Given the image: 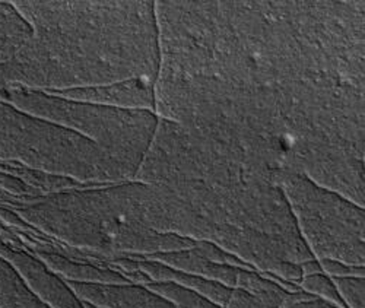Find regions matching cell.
I'll list each match as a JSON object with an SVG mask.
<instances>
[{"label": "cell", "instance_id": "obj_17", "mask_svg": "<svg viewBox=\"0 0 365 308\" xmlns=\"http://www.w3.org/2000/svg\"><path fill=\"white\" fill-rule=\"evenodd\" d=\"M323 273L330 278H342V276H365L364 266H348L334 260H319Z\"/></svg>", "mask_w": 365, "mask_h": 308}, {"label": "cell", "instance_id": "obj_12", "mask_svg": "<svg viewBox=\"0 0 365 308\" xmlns=\"http://www.w3.org/2000/svg\"><path fill=\"white\" fill-rule=\"evenodd\" d=\"M145 285L165 298L173 308H222L202 294L174 282H148Z\"/></svg>", "mask_w": 365, "mask_h": 308}, {"label": "cell", "instance_id": "obj_10", "mask_svg": "<svg viewBox=\"0 0 365 308\" xmlns=\"http://www.w3.org/2000/svg\"><path fill=\"white\" fill-rule=\"evenodd\" d=\"M34 31L15 4H0V65L12 60L33 38Z\"/></svg>", "mask_w": 365, "mask_h": 308}, {"label": "cell", "instance_id": "obj_14", "mask_svg": "<svg viewBox=\"0 0 365 308\" xmlns=\"http://www.w3.org/2000/svg\"><path fill=\"white\" fill-rule=\"evenodd\" d=\"M346 308H365V276L331 278Z\"/></svg>", "mask_w": 365, "mask_h": 308}, {"label": "cell", "instance_id": "obj_13", "mask_svg": "<svg viewBox=\"0 0 365 308\" xmlns=\"http://www.w3.org/2000/svg\"><path fill=\"white\" fill-rule=\"evenodd\" d=\"M298 287L299 289H302L304 292H307L310 295H314L327 302H331L339 308H346L331 278L323 272L313 273V274H304L301 281L298 282Z\"/></svg>", "mask_w": 365, "mask_h": 308}, {"label": "cell", "instance_id": "obj_6", "mask_svg": "<svg viewBox=\"0 0 365 308\" xmlns=\"http://www.w3.org/2000/svg\"><path fill=\"white\" fill-rule=\"evenodd\" d=\"M51 94L69 100L88 101L128 110H148L155 113V81L138 78L103 86L69 89Z\"/></svg>", "mask_w": 365, "mask_h": 308}, {"label": "cell", "instance_id": "obj_7", "mask_svg": "<svg viewBox=\"0 0 365 308\" xmlns=\"http://www.w3.org/2000/svg\"><path fill=\"white\" fill-rule=\"evenodd\" d=\"M69 285L86 305L94 308H173L165 298L142 284L69 282Z\"/></svg>", "mask_w": 365, "mask_h": 308}, {"label": "cell", "instance_id": "obj_8", "mask_svg": "<svg viewBox=\"0 0 365 308\" xmlns=\"http://www.w3.org/2000/svg\"><path fill=\"white\" fill-rule=\"evenodd\" d=\"M37 255L51 270L68 282L81 284H123L130 282L126 276L111 267L76 259L56 250H37Z\"/></svg>", "mask_w": 365, "mask_h": 308}, {"label": "cell", "instance_id": "obj_5", "mask_svg": "<svg viewBox=\"0 0 365 308\" xmlns=\"http://www.w3.org/2000/svg\"><path fill=\"white\" fill-rule=\"evenodd\" d=\"M4 256L31 288L51 308H88L66 279L51 270L37 255L0 244Z\"/></svg>", "mask_w": 365, "mask_h": 308}, {"label": "cell", "instance_id": "obj_1", "mask_svg": "<svg viewBox=\"0 0 365 308\" xmlns=\"http://www.w3.org/2000/svg\"><path fill=\"white\" fill-rule=\"evenodd\" d=\"M14 4L34 36L0 65V83L62 92L157 79L160 46L152 0Z\"/></svg>", "mask_w": 365, "mask_h": 308}, {"label": "cell", "instance_id": "obj_4", "mask_svg": "<svg viewBox=\"0 0 365 308\" xmlns=\"http://www.w3.org/2000/svg\"><path fill=\"white\" fill-rule=\"evenodd\" d=\"M298 232L316 260L365 265V210L298 173L279 175Z\"/></svg>", "mask_w": 365, "mask_h": 308}, {"label": "cell", "instance_id": "obj_11", "mask_svg": "<svg viewBox=\"0 0 365 308\" xmlns=\"http://www.w3.org/2000/svg\"><path fill=\"white\" fill-rule=\"evenodd\" d=\"M0 308H51L4 256H0Z\"/></svg>", "mask_w": 365, "mask_h": 308}, {"label": "cell", "instance_id": "obj_3", "mask_svg": "<svg viewBox=\"0 0 365 308\" xmlns=\"http://www.w3.org/2000/svg\"><path fill=\"white\" fill-rule=\"evenodd\" d=\"M6 101L96 142L128 168L133 178L158 126L154 111L69 100L51 92L15 88Z\"/></svg>", "mask_w": 365, "mask_h": 308}, {"label": "cell", "instance_id": "obj_2", "mask_svg": "<svg viewBox=\"0 0 365 308\" xmlns=\"http://www.w3.org/2000/svg\"><path fill=\"white\" fill-rule=\"evenodd\" d=\"M0 161L100 186L133 180L128 168L83 135L0 103Z\"/></svg>", "mask_w": 365, "mask_h": 308}, {"label": "cell", "instance_id": "obj_9", "mask_svg": "<svg viewBox=\"0 0 365 308\" xmlns=\"http://www.w3.org/2000/svg\"><path fill=\"white\" fill-rule=\"evenodd\" d=\"M148 259L157 260V262L164 263L177 270L196 274V276H199V278L214 281V282L222 284L230 288L235 287L238 272H240V269H242L238 266L222 265V263H217L214 260H210V259L205 257L203 255H200L199 252H196L195 247L186 249V250H177V252L148 256Z\"/></svg>", "mask_w": 365, "mask_h": 308}, {"label": "cell", "instance_id": "obj_18", "mask_svg": "<svg viewBox=\"0 0 365 308\" xmlns=\"http://www.w3.org/2000/svg\"><path fill=\"white\" fill-rule=\"evenodd\" d=\"M85 305H86V304H85ZM86 307H88V308H94V307H91V305H86Z\"/></svg>", "mask_w": 365, "mask_h": 308}, {"label": "cell", "instance_id": "obj_15", "mask_svg": "<svg viewBox=\"0 0 365 308\" xmlns=\"http://www.w3.org/2000/svg\"><path fill=\"white\" fill-rule=\"evenodd\" d=\"M279 308H339L331 302L304 292L302 289L289 291Z\"/></svg>", "mask_w": 365, "mask_h": 308}, {"label": "cell", "instance_id": "obj_16", "mask_svg": "<svg viewBox=\"0 0 365 308\" xmlns=\"http://www.w3.org/2000/svg\"><path fill=\"white\" fill-rule=\"evenodd\" d=\"M224 308H275L262 298L240 288H232L230 299Z\"/></svg>", "mask_w": 365, "mask_h": 308}]
</instances>
